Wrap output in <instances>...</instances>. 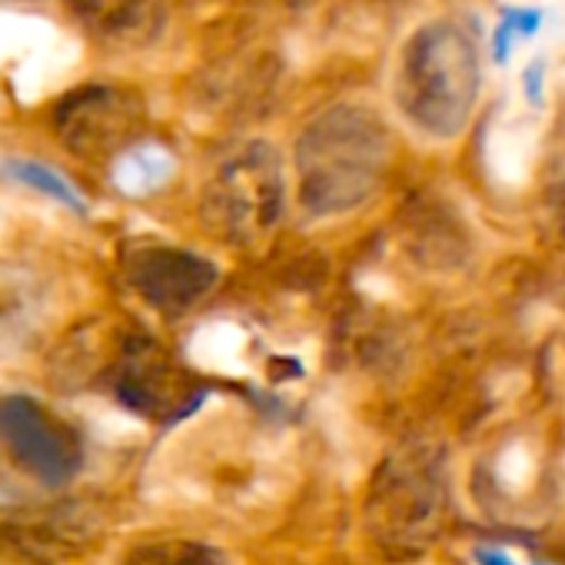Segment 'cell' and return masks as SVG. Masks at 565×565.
I'll use <instances>...</instances> for the list:
<instances>
[{"label": "cell", "mask_w": 565, "mask_h": 565, "mask_svg": "<svg viewBox=\"0 0 565 565\" xmlns=\"http://www.w3.org/2000/svg\"><path fill=\"white\" fill-rule=\"evenodd\" d=\"M482 87V47L452 14L423 18L393 47L386 74L390 114L419 143H456L476 120Z\"/></svg>", "instance_id": "cell-1"}, {"label": "cell", "mask_w": 565, "mask_h": 565, "mask_svg": "<svg viewBox=\"0 0 565 565\" xmlns=\"http://www.w3.org/2000/svg\"><path fill=\"white\" fill-rule=\"evenodd\" d=\"M390 160L393 127L380 107L356 97L327 104L294 140V206L307 220L350 216L383 190Z\"/></svg>", "instance_id": "cell-2"}, {"label": "cell", "mask_w": 565, "mask_h": 565, "mask_svg": "<svg viewBox=\"0 0 565 565\" xmlns=\"http://www.w3.org/2000/svg\"><path fill=\"white\" fill-rule=\"evenodd\" d=\"M294 206V177L282 150L263 137L233 147L206 177L200 216L230 246L266 243Z\"/></svg>", "instance_id": "cell-3"}, {"label": "cell", "mask_w": 565, "mask_h": 565, "mask_svg": "<svg viewBox=\"0 0 565 565\" xmlns=\"http://www.w3.org/2000/svg\"><path fill=\"white\" fill-rule=\"evenodd\" d=\"M446 515V472L433 452H399L373 479L366 525L393 558H413L433 545Z\"/></svg>", "instance_id": "cell-4"}, {"label": "cell", "mask_w": 565, "mask_h": 565, "mask_svg": "<svg viewBox=\"0 0 565 565\" xmlns=\"http://www.w3.org/2000/svg\"><path fill=\"white\" fill-rule=\"evenodd\" d=\"M0 443L44 486H64L84 462L77 433L31 396L0 399Z\"/></svg>", "instance_id": "cell-5"}, {"label": "cell", "mask_w": 565, "mask_h": 565, "mask_svg": "<svg viewBox=\"0 0 565 565\" xmlns=\"http://www.w3.org/2000/svg\"><path fill=\"white\" fill-rule=\"evenodd\" d=\"M100 529L104 522L97 509L84 502H61L0 522V548L28 565H57L87 552Z\"/></svg>", "instance_id": "cell-6"}, {"label": "cell", "mask_w": 565, "mask_h": 565, "mask_svg": "<svg viewBox=\"0 0 565 565\" xmlns=\"http://www.w3.org/2000/svg\"><path fill=\"white\" fill-rule=\"evenodd\" d=\"M177 173V160L160 143H134L114 163V183L127 196H147L167 186Z\"/></svg>", "instance_id": "cell-7"}, {"label": "cell", "mask_w": 565, "mask_h": 565, "mask_svg": "<svg viewBox=\"0 0 565 565\" xmlns=\"http://www.w3.org/2000/svg\"><path fill=\"white\" fill-rule=\"evenodd\" d=\"M124 565H226L216 545L196 539H157L137 545Z\"/></svg>", "instance_id": "cell-8"}, {"label": "cell", "mask_w": 565, "mask_h": 565, "mask_svg": "<svg viewBox=\"0 0 565 565\" xmlns=\"http://www.w3.org/2000/svg\"><path fill=\"white\" fill-rule=\"evenodd\" d=\"M41 310V287L31 273L0 266V327H21Z\"/></svg>", "instance_id": "cell-9"}, {"label": "cell", "mask_w": 565, "mask_h": 565, "mask_svg": "<svg viewBox=\"0 0 565 565\" xmlns=\"http://www.w3.org/2000/svg\"><path fill=\"white\" fill-rule=\"evenodd\" d=\"M11 177L21 180V183H28V186H34L38 193L54 196L57 203H64V206H71V210H77V213H84L81 196L74 193V186H71L57 170H51V167H44V163H14V167H11Z\"/></svg>", "instance_id": "cell-10"}, {"label": "cell", "mask_w": 565, "mask_h": 565, "mask_svg": "<svg viewBox=\"0 0 565 565\" xmlns=\"http://www.w3.org/2000/svg\"><path fill=\"white\" fill-rule=\"evenodd\" d=\"M479 565H515V562H509L499 552H479Z\"/></svg>", "instance_id": "cell-11"}]
</instances>
